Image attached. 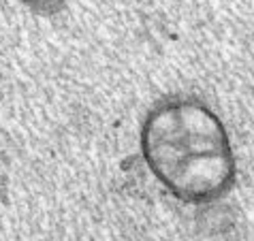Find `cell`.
I'll return each instance as SVG.
<instances>
[{
	"label": "cell",
	"mask_w": 254,
	"mask_h": 241,
	"mask_svg": "<svg viewBox=\"0 0 254 241\" xmlns=\"http://www.w3.org/2000/svg\"><path fill=\"white\" fill-rule=\"evenodd\" d=\"M26 2H39V0H26Z\"/></svg>",
	"instance_id": "cell-1"
}]
</instances>
